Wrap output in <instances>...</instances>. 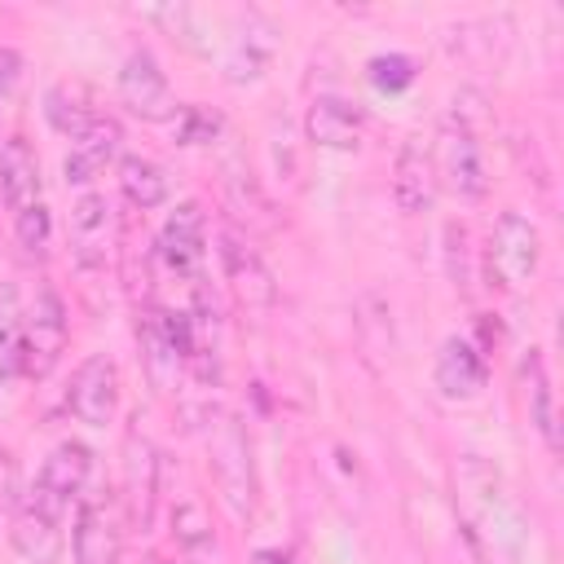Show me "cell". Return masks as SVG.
Returning <instances> with one entry per match:
<instances>
[{
    "label": "cell",
    "instance_id": "cell-27",
    "mask_svg": "<svg viewBox=\"0 0 564 564\" xmlns=\"http://www.w3.org/2000/svg\"><path fill=\"white\" fill-rule=\"evenodd\" d=\"M172 538H176L185 551H203V546L212 542V516H207V507L194 502V498L176 502V507H172Z\"/></svg>",
    "mask_w": 564,
    "mask_h": 564
},
{
    "label": "cell",
    "instance_id": "cell-25",
    "mask_svg": "<svg viewBox=\"0 0 564 564\" xmlns=\"http://www.w3.org/2000/svg\"><path fill=\"white\" fill-rule=\"evenodd\" d=\"M176 123H172V137H176V145H207V141H216V132L225 128V119H220V110H212V106H176V115H172Z\"/></svg>",
    "mask_w": 564,
    "mask_h": 564
},
{
    "label": "cell",
    "instance_id": "cell-5",
    "mask_svg": "<svg viewBox=\"0 0 564 564\" xmlns=\"http://www.w3.org/2000/svg\"><path fill=\"white\" fill-rule=\"evenodd\" d=\"M88 471H93V449H88L84 441H62V445L44 458L40 480H35V489H31V498H26V502H31V507H40L44 516L62 520V511L79 498V489H84Z\"/></svg>",
    "mask_w": 564,
    "mask_h": 564
},
{
    "label": "cell",
    "instance_id": "cell-2",
    "mask_svg": "<svg viewBox=\"0 0 564 564\" xmlns=\"http://www.w3.org/2000/svg\"><path fill=\"white\" fill-rule=\"evenodd\" d=\"M66 352V308L53 286H40L31 308L22 313V339H18V375L22 379H48L53 366Z\"/></svg>",
    "mask_w": 564,
    "mask_h": 564
},
{
    "label": "cell",
    "instance_id": "cell-7",
    "mask_svg": "<svg viewBox=\"0 0 564 564\" xmlns=\"http://www.w3.org/2000/svg\"><path fill=\"white\" fill-rule=\"evenodd\" d=\"M66 405L79 423L88 427H106L119 410V366L106 352H93L79 361V370L70 375V392Z\"/></svg>",
    "mask_w": 564,
    "mask_h": 564
},
{
    "label": "cell",
    "instance_id": "cell-10",
    "mask_svg": "<svg viewBox=\"0 0 564 564\" xmlns=\"http://www.w3.org/2000/svg\"><path fill=\"white\" fill-rule=\"evenodd\" d=\"M203 247H207V220H203V207L198 203H181L163 229H159V260L172 269V273H194V264L203 260Z\"/></svg>",
    "mask_w": 564,
    "mask_h": 564
},
{
    "label": "cell",
    "instance_id": "cell-26",
    "mask_svg": "<svg viewBox=\"0 0 564 564\" xmlns=\"http://www.w3.org/2000/svg\"><path fill=\"white\" fill-rule=\"evenodd\" d=\"M366 79H370L379 93H405V88L419 79V66H414V57H405V53H379V57L366 62Z\"/></svg>",
    "mask_w": 564,
    "mask_h": 564
},
{
    "label": "cell",
    "instance_id": "cell-32",
    "mask_svg": "<svg viewBox=\"0 0 564 564\" xmlns=\"http://www.w3.org/2000/svg\"><path fill=\"white\" fill-rule=\"evenodd\" d=\"M256 564H291V555H282V551H256Z\"/></svg>",
    "mask_w": 564,
    "mask_h": 564
},
{
    "label": "cell",
    "instance_id": "cell-30",
    "mask_svg": "<svg viewBox=\"0 0 564 564\" xmlns=\"http://www.w3.org/2000/svg\"><path fill=\"white\" fill-rule=\"evenodd\" d=\"M18 494H22V471H18V458L0 445V511L18 507Z\"/></svg>",
    "mask_w": 564,
    "mask_h": 564
},
{
    "label": "cell",
    "instance_id": "cell-12",
    "mask_svg": "<svg viewBox=\"0 0 564 564\" xmlns=\"http://www.w3.org/2000/svg\"><path fill=\"white\" fill-rule=\"evenodd\" d=\"M220 260H225V278H229V286L238 291V300H242L247 308H269V304L278 300V282H273V273H269L264 260H260L247 242H238L234 234L220 238Z\"/></svg>",
    "mask_w": 564,
    "mask_h": 564
},
{
    "label": "cell",
    "instance_id": "cell-6",
    "mask_svg": "<svg viewBox=\"0 0 564 564\" xmlns=\"http://www.w3.org/2000/svg\"><path fill=\"white\" fill-rule=\"evenodd\" d=\"M119 101L137 115V119H150V123H163L176 115V97H172V84L163 75V66L154 62L150 48H132L123 70H119Z\"/></svg>",
    "mask_w": 564,
    "mask_h": 564
},
{
    "label": "cell",
    "instance_id": "cell-29",
    "mask_svg": "<svg viewBox=\"0 0 564 564\" xmlns=\"http://www.w3.org/2000/svg\"><path fill=\"white\" fill-rule=\"evenodd\" d=\"M48 238H53V220H48V207L44 203L18 212V242H22L26 256H44L48 251Z\"/></svg>",
    "mask_w": 564,
    "mask_h": 564
},
{
    "label": "cell",
    "instance_id": "cell-15",
    "mask_svg": "<svg viewBox=\"0 0 564 564\" xmlns=\"http://www.w3.org/2000/svg\"><path fill=\"white\" fill-rule=\"evenodd\" d=\"M119 141H123V128H119L115 119L101 115V119L70 145V154H66V163H62L66 185H88V181L119 154Z\"/></svg>",
    "mask_w": 564,
    "mask_h": 564
},
{
    "label": "cell",
    "instance_id": "cell-21",
    "mask_svg": "<svg viewBox=\"0 0 564 564\" xmlns=\"http://www.w3.org/2000/svg\"><path fill=\"white\" fill-rule=\"evenodd\" d=\"M269 53H273V35H251V31H242L238 40H234V53L225 57V79L229 84H247V79H260L264 75V66H269Z\"/></svg>",
    "mask_w": 564,
    "mask_h": 564
},
{
    "label": "cell",
    "instance_id": "cell-23",
    "mask_svg": "<svg viewBox=\"0 0 564 564\" xmlns=\"http://www.w3.org/2000/svg\"><path fill=\"white\" fill-rule=\"evenodd\" d=\"M445 273L454 282V291L471 295V282H476V264H471V229L463 220H449L445 225Z\"/></svg>",
    "mask_w": 564,
    "mask_h": 564
},
{
    "label": "cell",
    "instance_id": "cell-1",
    "mask_svg": "<svg viewBox=\"0 0 564 564\" xmlns=\"http://www.w3.org/2000/svg\"><path fill=\"white\" fill-rule=\"evenodd\" d=\"M207 423H212L207 427V454H212L216 489H220L234 520H251L256 516V458H251L247 427L225 410H212Z\"/></svg>",
    "mask_w": 564,
    "mask_h": 564
},
{
    "label": "cell",
    "instance_id": "cell-17",
    "mask_svg": "<svg viewBox=\"0 0 564 564\" xmlns=\"http://www.w3.org/2000/svg\"><path fill=\"white\" fill-rule=\"evenodd\" d=\"M57 524H62V520H53V516H44L40 507L26 502V507L13 516V546H18V555H22L26 564H53V560H57V546H62Z\"/></svg>",
    "mask_w": 564,
    "mask_h": 564
},
{
    "label": "cell",
    "instance_id": "cell-11",
    "mask_svg": "<svg viewBox=\"0 0 564 564\" xmlns=\"http://www.w3.org/2000/svg\"><path fill=\"white\" fill-rule=\"evenodd\" d=\"M123 551V529L115 520V511L97 498L79 502L75 516V564H119Z\"/></svg>",
    "mask_w": 564,
    "mask_h": 564
},
{
    "label": "cell",
    "instance_id": "cell-20",
    "mask_svg": "<svg viewBox=\"0 0 564 564\" xmlns=\"http://www.w3.org/2000/svg\"><path fill=\"white\" fill-rule=\"evenodd\" d=\"M119 189H123V198H128L132 207L150 212V207H159V203L167 198V176H163V167H159L154 159L123 154V159H119Z\"/></svg>",
    "mask_w": 564,
    "mask_h": 564
},
{
    "label": "cell",
    "instance_id": "cell-19",
    "mask_svg": "<svg viewBox=\"0 0 564 564\" xmlns=\"http://www.w3.org/2000/svg\"><path fill=\"white\" fill-rule=\"evenodd\" d=\"M44 119L62 132V137H70V141H79L101 115L88 106V97L75 88V84H53L48 93H44Z\"/></svg>",
    "mask_w": 564,
    "mask_h": 564
},
{
    "label": "cell",
    "instance_id": "cell-13",
    "mask_svg": "<svg viewBox=\"0 0 564 564\" xmlns=\"http://www.w3.org/2000/svg\"><path fill=\"white\" fill-rule=\"evenodd\" d=\"M489 379V366L480 357V348L471 339H458L449 335L436 352V388L449 397V401H471Z\"/></svg>",
    "mask_w": 564,
    "mask_h": 564
},
{
    "label": "cell",
    "instance_id": "cell-31",
    "mask_svg": "<svg viewBox=\"0 0 564 564\" xmlns=\"http://www.w3.org/2000/svg\"><path fill=\"white\" fill-rule=\"evenodd\" d=\"M18 75H22V53L18 48H0V97L18 84Z\"/></svg>",
    "mask_w": 564,
    "mask_h": 564
},
{
    "label": "cell",
    "instance_id": "cell-3",
    "mask_svg": "<svg viewBox=\"0 0 564 564\" xmlns=\"http://www.w3.org/2000/svg\"><path fill=\"white\" fill-rule=\"evenodd\" d=\"M432 172H436V185L445 181L449 194L476 203L489 194V172H485V159H480V141L471 128L445 119L436 128V141H432Z\"/></svg>",
    "mask_w": 564,
    "mask_h": 564
},
{
    "label": "cell",
    "instance_id": "cell-24",
    "mask_svg": "<svg viewBox=\"0 0 564 564\" xmlns=\"http://www.w3.org/2000/svg\"><path fill=\"white\" fill-rule=\"evenodd\" d=\"M154 471H159L154 445H150L145 436H128V480H132V498L141 502V520L150 516V494L159 489Z\"/></svg>",
    "mask_w": 564,
    "mask_h": 564
},
{
    "label": "cell",
    "instance_id": "cell-18",
    "mask_svg": "<svg viewBox=\"0 0 564 564\" xmlns=\"http://www.w3.org/2000/svg\"><path fill=\"white\" fill-rule=\"evenodd\" d=\"M520 375H524V388H529V423L538 427L542 445H546L551 454H560V414H555V392H551V383H546L542 357L529 352L524 366H520Z\"/></svg>",
    "mask_w": 564,
    "mask_h": 564
},
{
    "label": "cell",
    "instance_id": "cell-8",
    "mask_svg": "<svg viewBox=\"0 0 564 564\" xmlns=\"http://www.w3.org/2000/svg\"><path fill=\"white\" fill-rule=\"evenodd\" d=\"M392 203L405 212V216H419V212H432L436 203V172H432V154L419 137H410L401 150H397V163H392Z\"/></svg>",
    "mask_w": 564,
    "mask_h": 564
},
{
    "label": "cell",
    "instance_id": "cell-4",
    "mask_svg": "<svg viewBox=\"0 0 564 564\" xmlns=\"http://www.w3.org/2000/svg\"><path fill=\"white\" fill-rule=\"evenodd\" d=\"M538 256H542L538 229L520 212H502L489 234V273L498 278V286H507V291L529 286L538 273Z\"/></svg>",
    "mask_w": 564,
    "mask_h": 564
},
{
    "label": "cell",
    "instance_id": "cell-14",
    "mask_svg": "<svg viewBox=\"0 0 564 564\" xmlns=\"http://www.w3.org/2000/svg\"><path fill=\"white\" fill-rule=\"evenodd\" d=\"M361 110L344 97H317L304 115V132L322 150H357L361 145Z\"/></svg>",
    "mask_w": 564,
    "mask_h": 564
},
{
    "label": "cell",
    "instance_id": "cell-9",
    "mask_svg": "<svg viewBox=\"0 0 564 564\" xmlns=\"http://www.w3.org/2000/svg\"><path fill=\"white\" fill-rule=\"evenodd\" d=\"M110 238H115V212H110L106 194H97V189L79 194L70 207V247H75L79 264H106Z\"/></svg>",
    "mask_w": 564,
    "mask_h": 564
},
{
    "label": "cell",
    "instance_id": "cell-28",
    "mask_svg": "<svg viewBox=\"0 0 564 564\" xmlns=\"http://www.w3.org/2000/svg\"><path fill=\"white\" fill-rule=\"evenodd\" d=\"M141 352H145V366H150V375L163 383V375L167 370H176V348L167 344V335H163V317L159 313H145V322H141Z\"/></svg>",
    "mask_w": 564,
    "mask_h": 564
},
{
    "label": "cell",
    "instance_id": "cell-16",
    "mask_svg": "<svg viewBox=\"0 0 564 564\" xmlns=\"http://www.w3.org/2000/svg\"><path fill=\"white\" fill-rule=\"evenodd\" d=\"M0 198L13 216L40 203V163L22 137L4 141V150H0Z\"/></svg>",
    "mask_w": 564,
    "mask_h": 564
},
{
    "label": "cell",
    "instance_id": "cell-22",
    "mask_svg": "<svg viewBox=\"0 0 564 564\" xmlns=\"http://www.w3.org/2000/svg\"><path fill=\"white\" fill-rule=\"evenodd\" d=\"M18 339H22V300L18 286H0V383L18 370Z\"/></svg>",
    "mask_w": 564,
    "mask_h": 564
}]
</instances>
